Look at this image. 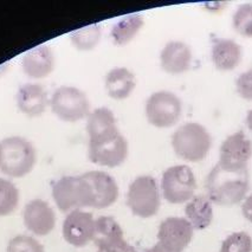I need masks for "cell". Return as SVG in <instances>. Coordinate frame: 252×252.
<instances>
[{
	"instance_id": "cell-1",
	"label": "cell",
	"mask_w": 252,
	"mask_h": 252,
	"mask_svg": "<svg viewBox=\"0 0 252 252\" xmlns=\"http://www.w3.org/2000/svg\"><path fill=\"white\" fill-rule=\"evenodd\" d=\"M250 189L248 169L227 171L217 165L206 179L207 198L219 206H233L246 198Z\"/></svg>"
},
{
	"instance_id": "cell-2",
	"label": "cell",
	"mask_w": 252,
	"mask_h": 252,
	"mask_svg": "<svg viewBox=\"0 0 252 252\" xmlns=\"http://www.w3.org/2000/svg\"><path fill=\"white\" fill-rule=\"evenodd\" d=\"M212 146V137L204 126L189 122L180 126L172 136V147L180 159L189 162L203 161Z\"/></svg>"
},
{
	"instance_id": "cell-3",
	"label": "cell",
	"mask_w": 252,
	"mask_h": 252,
	"mask_svg": "<svg viewBox=\"0 0 252 252\" xmlns=\"http://www.w3.org/2000/svg\"><path fill=\"white\" fill-rule=\"evenodd\" d=\"M0 148H1L0 171L8 177H25L36 165V149L33 145L24 137H6L0 142Z\"/></svg>"
},
{
	"instance_id": "cell-4",
	"label": "cell",
	"mask_w": 252,
	"mask_h": 252,
	"mask_svg": "<svg viewBox=\"0 0 252 252\" xmlns=\"http://www.w3.org/2000/svg\"><path fill=\"white\" fill-rule=\"evenodd\" d=\"M160 193L157 180L151 175L137 177L127 193V205L134 216L151 218L159 212Z\"/></svg>"
},
{
	"instance_id": "cell-5",
	"label": "cell",
	"mask_w": 252,
	"mask_h": 252,
	"mask_svg": "<svg viewBox=\"0 0 252 252\" xmlns=\"http://www.w3.org/2000/svg\"><path fill=\"white\" fill-rule=\"evenodd\" d=\"M51 110L65 122H77L90 115V102L87 95L76 87L63 86L52 94Z\"/></svg>"
},
{
	"instance_id": "cell-6",
	"label": "cell",
	"mask_w": 252,
	"mask_h": 252,
	"mask_svg": "<svg viewBox=\"0 0 252 252\" xmlns=\"http://www.w3.org/2000/svg\"><path fill=\"white\" fill-rule=\"evenodd\" d=\"M161 189L163 198L169 204L189 203L194 197L197 179L189 166H172L163 173Z\"/></svg>"
},
{
	"instance_id": "cell-7",
	"label": "cell",
	"mask_w": 252,
	"mask_h": 252,
	"mask_svg": "<svg viewBox=\"0 0 252 252\" xmlns=\"http://www.w3.org/2000/svg\"><path fill=\"white\" fill-rule=\"evenodd\" d=\"M52 198L62 212L92 207L89 187L84 178L63 177L52 184Z\"/></svg>"
},
{
	"instance_id": "cell-8",
	"label": "cell",
	"mask_w": 252,
	"mask_h": 252,
	"mask_svg": "<svg viewBox=\"0 0 252 252\" xmlns=\"http://www.w3.org/2000/svg\"><path fill=\"white\" fill-rule=\"evenodd\" d=\"M183 103L175 94L157 92L152 94L146 102V117L157 128H169L180 120Z\"/></svg>"
},
{
	"instance_id": "cell-9",
	"label": "cell",
	"mask_w": 252,
	"mask_h": 252,
	"mask_svg": "<svg viewBox=\"0 0 252 252\" xmlns=\"http://www.w3.org/2000/svg\"><path fill=\"white\" fill-rule=\"evenodd\" d=\"M89 159L99 166L115 168L121 166L128 157V142L121 131L97 140H89Z\"/></svg>"
},
{
	"instance_id": "cell-10",
	"label": "cell",
	"mask_w": 252,
	"mask_h": 252,
	"mask_svg": "<svg viewBox=\"0 0 252 252\" xmlns=\"http://www.w3.org/2000/svg\"><path fill=\"white\" fill-rule=\"evenodd\" d=\"M252 158V142L244 131H236L224 140L219 149L218 165L227 171H244Z\"/></svg>"
},
{
	"instance_id": "cell-11",
	"label": "cell",
	"mask_w": 252,
	"mask_h": 252,
	"mask_svg": "<svg viewBox=\"0 0 252 252\" xmlns=\"http://www.w3.org/2000/svg\"><path fill=\"white\" fill-rule=\"evenodd\" d=\"M93 242L97 252H136L123 236V230L113 217L103 216L95 220V234Z\"/></svg>"
},
{
	"instance_id": "cell-12",
	"label": "cell",
	"mask_w": 252,
	"mask_h": 252,
	"mask_svg": "<svg viewBox=\"0 0 252 252\" xmlns=\"http://www.w3.org/2000/svg\"><path fill=\"white\" fill-rule=\"evenodd\" d=\"M89 187L93 209H107L116 203L119 186L116 180L105 172L92 171L82 174Z\"/></svg>"
},
{
	"instance_id": "cell-13",
	"label": "cell",
	"mask_w": 252,
	"mask_h": 252,
	"mask_svg": "<svg viewBox=\"0 0 252 252\" xmlns=\"http://www.w3.org/2000/svg\"><path fill=\"white\" fill-rule=\"evenodd\" d=\"M95 234V219L93 213L75 210L68 213L63 222V237L75 248H83L92 242Z\"/></svg>"
},
{
	"instance_id": "cell-14",
	"label": "cell",
	"mask_w": 252,
	"mask_h": 252,
	"mask_svg": "<svg viewBox=\"0 0 252 252\" xmlns=\"http://www.w3.org/2000/svg\"><path fill=\"white\" fill-rule=\"evenodd\" d=\"M194 228L186 218L169 217L160 224L158 240L177 252H183L193 238Z\"/></svg>"
},
{
	"instance_id": "cell-15",
	"label": "cell",
	"mask_w": 252,
	"mask_h": 252,
	"mask_svg": "<svg viewBox=\"0 0 252 252\" xmlns=\"http://www.w3.org/2000/svg\"><path fill=\"white\" fill-rule=\"evenodd\" d=\"M23 217L26 228L36 236H48L56 226L55 211L42 199H33L26 204Z\"/></svg>"
},
{
	"instance_id": "cell-16",
	"label": "cell",
	"mask_w": 252,
	"mask_h": 252,
	"mask_svg": "<svg viewBox=\"0 0 252 252\" xmlns=\"http://www.w3.org/2000/svg\"><path fill=\"white\" fill-rule=\"evenodd\" d=\"M160 64L163 71L171 75L186 72L192 64V50L180 40L168 42L161 50Z\"/></svg>"
},
{
	"instance_id": "cell-17",
	"label": "cell",
	"mask_w": 252,
	"mask_h": 252,
	"mask_svg": "<svg viewBox=\"0 0 252 252\" xmlns=\"http://www.w3.org/2000/svg\"><path fill=\"white\" fill-rule=\"evenodd\" d=\"M23 71L31 78H44L55 69V56L48 45H37L25 52L22 61Z\"/></svg>"
},
{
	"instance_id": "cell-18",
	"label": "cell",
	"mask_w": 252,
	"mask_h": 252,
	"mask_svg": "<svg viewBox=\"0 0 252 252\" xmlns=\"http://www.w3.org/2000/svg\"><path fill=\"white\" fill-rule=\"evenodd\" d=\"M243 58V49L238 43L228 38H218L212 43L211 60L220 71H232Z\"/></svg>"
},
{
	"instance_id": "cell-19",
	"label": "cell",
	"mask_w": 252,
	"mask_h": 252,
	"mask_svg": "<svg viewBox=\"0 0 252 252\" xmlns=\"http://www.w3.org/2000/svg\"><path fill=\"white\" fill-rule=\"evenodd\" d=\"M16 101L18 109L29 117L40 116L48 107V95L39 84L28 83L20 87Z\"/></svg>"
},
{
	"instance_id": "cell-20",
	"label": "cell",
	"mask_w": 252,
	"mask_h": 252,
	"mask_svg": "<svg viewBox=\"0 0 252 252\" xmlns=\"http://www.w3.org/2000/svg\"><path fill=\"white\" fill-rule=\"evenodd\" d=\"M136 87L135 76L127 68H114L105 76V90L113 99L128 98Z\"/></svg>"
},
{
	"instance_id": "cell-21",
	"label": "cell",
	"mask_w": 252,
	"mask_h": 252,
	"mask_svg": "<svg viewBox=\"0 0 252 252\" xmlns=\"http://www.w3.org/2000/svg\"><path fill=\"white\" fill-rule=\"evenodd\" d=\"M87 130L89 140H97L119 131L114 113L105 107L97 108L88 116Z\"/></svg>"
},
{
	"instance_id": "cell-22",
	"label": "cell",
	"mask_w": 252,
	"mask_h": 252,
	"mask_svg": "<svg viewBox=\"0 0 252 252\" xmlns=\"http://www.w3.org/2000/svg\"><path fill=\"white\" fill-rule=\"evenodd\" d=\"M185 215L194 230H205L213 220L212 203L205 195L193 197L185 207Z\"/></svg>"
},
{
	"instance_id": "cell-23",
	"label": "cell",
	"mask_w": 252,
	"mask_h": 252,
	"mask_svg": "<svg viewBox=\"0 0 252 252\" xmlns=\"http://www.w3.org/2000/svg\"><path fill=\"white\" fill-rule=\"evenodd\" d=\"M143 24H145V20L139 13L128 14V16L117 20L110 31L113 43L117 46L127 45L136 37Z\"/></svg>"
},
{
	"instance_id": "cell-24",
	"label": "cell",
	"mask_w": 252,
	"mask_h": 252,
	"mask_svg": "<svg viewBox=\"0 0 252 252\" xmlns=\"http://www.w3.org/2000/svg\"><path fill=\"white\" fill-rule=\"evenodd\" d=\"M101 28L97 24L83 26L70 33L72 45L80 51H90L98 45L101 40Z\"/></svg>"
},
{
	"instance_id": "cell-25",
	"label": "cell",
	"mask_w": 252,
	"mask_h": 252,
	"mask_svg": "<svg viewBox=\"0 0 252 252\" xmlns=\"http://www.w3.org/2000/svg\"><path fill=\"white\" fill-rule=\"evenodd\" d=\"M19 204V191L10 180L0 178V217L10 216Z\"/></svg>"
},
{
	"instance_id": "cell-26",
	"label": "cell",
	"mask_w": 252,
	"mask_h": 252,
	"mask_svg": "<svg viewBox=\"0 0 252 252\" xmlns=\"http://www.w3.org/2000/svg\"><path fill=\"white\" fill-rule=\"evenodd\" d=\"M232 25L240 36L252 38V4L246 2L237 8L233 14Z\"/></svg>"
},
{
	"instance_id": "cell-27",
	"label": "cell",
	"mask_w": 252,
	"mask_h": 252,
	"mask_svg": "<svg viewBox=\"0 0 252 252\" xmlns=\"http://www.w3.org/2000/svg\"><path fill=\"white\" fill-rule=\"evenodd\" d=\"M219 252H252V238L246 232H234L222 242Z\"/></svg>"
},
{
	"instance_id": "cell-28",
	"label": "cell",
	"mask_w": 252,
	"mask_h": 252,
	"mask_svg": "<svg viewBox=\"0 0 252 252\" xmlns=\"http://www.w3.org/2000/svg\"><path fill=\"white\" fill-rule=\"evenodd\" d=\"M7 252H45V250L33 237L19 234L8 242Z\"/></svg>"
},
{
	"instance_id": "cell-29",
	"label": "cell",
	"mask_w": 252,
	"mask_h": 252,
	"mask_svg": "<svg viewBox=\"0 0 252 252\" xmlns=\"http://www.w3.org/2000/svg\"><path fill=\"white\" fill-rule=\"evenodd\" d=\"M236 90L243 99L252 102V69L246 70L238 76L236 81Z\"/></svg>"
},
{
	"instance_id": "cell-30",
	"label": "cell",
	"mask_w": 252,
	"mask_h": 252,
	"mask_svg": "<svg viewBox=\"0 0 252 252\" xmlns=\"http://www.w3.org/2000/svg\"><path fill=\"white\" fill-rule=\"evenodd\" d=\"M242 213L245 217L246 220L252 222V194L245 198L244 203L242 206Z\"/></svg>"
},
{
	"instance_id": "cell-31",
	"label": "cell",
	"mask_w": 252,
	"mask_h": 252,
	"mask_svg": "<svg viewBox=\"0 0 252 252\" xmlns=\"http://www.w3.org/2000/svg\"><path fill=\"white\" fill-rule=\"evenodd\" d=\"M145 252H177V251L172 250V249L167 248V246L158 242L157 244H155L154 246H152L151 249H148V250H146Z\"/></svg>"
},
{
	"instance_id": "cell-32",
	"label": "cell",
	"mask_w": 252,
	"mask_h": 252,
	"mask_svg": "<svg viewBox=\"0 0 252 252\" xmlns=\"http://www.w3.org/2000/svg\"><path fill=\"white\" fill-rule=\"evenodd\" d=\"M246 126L252 131V109L249 110L248 114H246Z\"/></svg>"
},
{
	"instance_id": "cell-33",
	"label": "cell",
	"mask_w": 252,
	"mask_h": 252,
	"mask_svg": "<svg viewBox=\"0 0 252 252\" xmlns=\"http://www.w3.org/2000/svg\"><path fill=\"white\" fill-rule=\"evenodd\" d=\"M0 162H1V148H0Z\"/></svg>"
}]
</instances>
